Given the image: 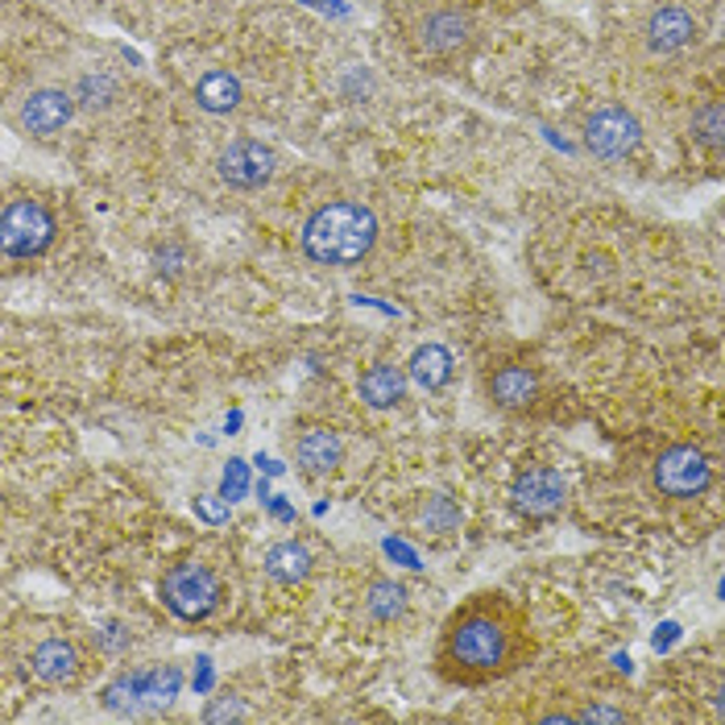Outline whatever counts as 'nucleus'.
I'll return each instance as SVG.
<instances>
[{
  "instance_id": "7ed1b4c3",
  "label": "nucleus",
  "mask_w": 725,
  "mask_h": 725,
  "mask_svg": "<svg viewBox=\"0 0 725 725\" xmlns=\"http://www.w3.org/2000/svg\"><path fill=\"white\" fill-rule=\"evenodd\" d=\"M54 245V216L37 199H13L0 216V249L4 258H37Z\"/></svg>"
},
{
  "instance_id": "9d476101",
  "label": "nucleus",
  "mask_w": 725,
  "mask_h": 725,
  "mask_svg": "<svg viewBox=\"0 0 725 725\" xmlns=\"http://www.w3.org/2000/svg\"><path fill=\"white\" fill-rule=\"evenodd\" d=\"M30 672L42 680V684H71L75 675H79V651L71 647L67 639H46L37 642L34 651H30Z\"/></svg>"
},
{
  "instance_id": "39448f33",
  "label": "nucleus",
  "mask_w": 725,
  "mask_h": 725,
  "mask_svg": "<svg viewBox=\"0 0 725 725\" xmlns=\"http://www.w3.org/2000/svg\"><path fill=\"white\" fill-rule=\"evenodd\" d=\"M642 141V125L635 112H626L621 104H605L597 108L585 125V145L605 162H618V158L635 154Z\"/></svg>"
},
{
  "instance_id": "bb28decb",
  "label": "nucleus",
  "mask_w": 725,
  "mask_h": 725,
  "mask_svg": "<svg viewBox=\"0 0 725 725\" xmlns=\"http://www.w3.org/2000/svg\"><path fill=\"white\" fill-rule=\"evenodd\" d=\"M245 717V705L237 696H220V701H212L204 713V722H241Z\"/></svg>"
},
{
  "instance_id": "2f4dec72",
  "label": "nucleus",
  "mask_w": 725,
  "mask_h": 725,
  "mask_svg": "<svg viewBox=\"0 0 725 725\" xmlns=\"http://www.w3.org/2000/svg\"><path fill=\"white\" fill-rule=\"evenodd\" d=\"M713 701H717V713H722V717H725V684H722V689H717V696H713Z\"/></svg>"
},
{
  "instance_id": "423d86ee",
  "label": "nucleus",
  "mask_w": 725,
  "mask_h": 725,
  "mask_svg": "<svg viewBox=\"0 0 725 725\" xmlns=\"http://www.w3.org/2000/svg\"><path fill=\"white\" fill-rule=\"evenodd\" d=\"M713 481V465L701 448L692 444H672L668 452H659L656 461V485L668 498H696L705 494Z\"/></svg>"
},
{
  "instance_id": "4468645a",
  "label": "nucleus",
  "mask_w": 725,
  "mask_h": 725,
  "mask_svg": "<svg viewBox=\"0 0 725 725\" xmlns=\"http://www.w3.org/2000/svg\"><path fill=\"white\" fill-rule=\"evenodd\" d=\"M402 390H407V374L394 369V365H374V369L361 378V398L374 407V411L394 407L398 398H402Z\"/></svg>"
},
{
  "instance_id": "7c9ffc66",
  "label": "nucleus",
  "mask_w": 725,
  "mask_h": 725,
  "mask_svg": "<svg viewBox=\"0 0 725 725\" xmlns=\"http://www.w3.org/2000/svg\"><path fill=\"white\" fill-rule=\"evenodd\" d=\"M207 684H212V659H199V675H195V689L207 692Z\"/></svg>"
},
{
  "instance_id": "1a4fd4ad",
  "label": "nucleus",
  "mask_w": 725,
  "mask_h": 725,
  "mask_svg": "<svg viewBox=\"0 0 725 725\" xmlns=\"http://www.w3.org/2000/svg\"><path fill=\"white\" fill-rule=\"evenodd\" d=\"M71 108H75V96L42 87V91H34L30 100L21 104V125L30 133H37V138H51V133H58L71 121Z\"/></svg>"
},
{
  "instance_id": "5701e85b",
  "label": "nucleus",
  "mask_w": 725,
  "mask_h": 725,
  "mask_svg": "<svg viewBox=\"0 0 725 725\" xmlns=\"http://www.w3.org/2000/svg\"><path fill=\"white\" fill-rule=\"evenodd\" d=\"M112 96H117V84L108 75H84L79 87H75V100L84 104V108H104Z\"/></svg>"
},
{
  "instance_id": "f8f14e48",
  "label": "nucleus",
  "mask_w": 725,
  "mask_h": 725,
  "mask_svg": "<svg viewBox=\"0 0 725 725\" xmlns=\"http://www.w3.org/2000/svg\"><path fill=\"white\" fill-rule=\"evenodd\" d=\"M340 456H345V444H340V435L328 432V428H311V432L299 440V465L307 468V473H328V468L340 465Z\"/></svg>"
},
{
  "instance_id": "9b49d317",
  "label": "nucleus",
  "mask_w": 725,
  "mask_h": 725,
  "mask_svg": "<svg viewBox=\"0 0 725 725\" xmlns=\"http://www.w3.org/2000/svg\"><path fill=\"white\" fill-rule=\"evenodd\" d=\"M535 390H539V378L531 365H501L498 374H494V381H489V394H494V402L506 407V411L527 407V402L535 398Z\"/></svg>"
},
{
  "instance_id": "473e14b6",
  "label": "nucleus",
  "mask_w": 725,
  "mask_h": 725,
  "mask_svg": "<svg viewBox=\"0 0 725 725\" xmlns=\"http://www.w3.org/2000/svg\"><path fill=\"white\" fill-rule=\"evenodd\" d=\"M717 593H722V597H725V581H722V588H717Z\"/></svg>"
},
{
  "instance_id": "cd10ccee",
  "label": "nucleus",
  "mask_w": 725,
  "mask_h": 725,
  "mask_svg": "<svg viewBox=\"0 0 725 725\" xmlns=\"http://www.w3.org/2000/svg\"><path fill=\"white\" fill-rule=\"evenodd\" d=\"M581 722H626V713H618V708H602V705H593L585 708V713H576Z\"/></svg>"
},
{
  "instance_id": "f03ea898",
  "label": "nucleus",
  "mask_w": 725,
  "mask_h": 725,
  "mask_svg": "<svg viewBox=\"0 0 725 725\" xmlns=\"http://www.w3.org/2000/svg\"><path fill=\"white\" fill-rule=\"evenodd\" d=\"M378 241V220L365 204H328L320 207L303 225V249L307 258L324 261V266H353L361 261Z\"/></svg>"
},
{
  "instance_id": "dca6fc26",
  "label": "nucleus",
  "mask_w": 725,
  "mask_h": 725,
  "mask_svg": "<svg viewBox=\"0 0 725 725\" xmlns=\"http://www.w3.org/2000/svg\"><path fill=\"white\" fill-rule=\"evenodd\" d=\"M266 572H270L274 581H282V585L307 581V572H311L307 548H299V543H274V548L266 552Z\"/></svg>"
},
{
  "instance_id": "c85d7f7f",
  "label": "nucleus",
  "mask_w": 725,
  "mask_h": 725,
  "mask_svg": "<svg viewBox=\"0 0 725 725\" xmlns=\"http://www.w3.org/2000/svg\"><path fill=\"white\" fill-rule=\"evenodd\" d=\"M675 639H680V626H675V621H663V626H659V635H656V651H668Z\"/></svg>"
},
{
  "instance_id": "393cba45",
  "label": "nucleus",
  "mask_w": 725,
  "mask_h": 725,
  "mask_svg": "<svg viewBox=\"0 0 725 725\" xmlns=\"http://www.w3.org/2000/svg\"><path fill=\"white\" fill-rule=\"evenodd\" d=\"M245 489H249V473H245V461H228L225 481H220V494H225L228 501H237V498H245Z\"/></svg>"
},
{
  "instance_id": "6e6552de",
  "label": "nucleus",
  "mask_w": 725,
  "mask_h": 725,
  "mask_svg": "<svg viewBox=\"0 0 725 725\" xmlns=\"http://www.w3.org/2000/svg\"><path fill=\"white\" fill-rule=\"evenodd\" d=\"M510 498H515L518 515L548 518L564 506V477H560L555 468H531V473H522L515 481Z\"/></svg>"
},
{
  "instance_id": "412c9836",
  "label": "nucleus",
  "mask_w": 725,
  "mask_h": 725,
  "mask_svg": "<svg viewBox=\"0 0 725 725\" xmlns=\"http://www.w3.org/2000/svg\"><path fill=\"white\" fill-rule=\"evenodd\" d=\"M365 605H369V614H374V618L390 621V618H398V614L407 609V593H402V585H394V581H374Z\"/></svg>"
},
{
  "instance_id": "a211bd4d",
  "label": "nucleus",
  "mask_w": 725,
  "mask_h": 725,
  "mask_svg": "<svg viewBox=\"0 0 725 725\" xmlns=\"http://www.w3.org/2000/svg\"><path fill=\"white\" fill-rule=\"evenodd\" d=\"M195 100L204 104L207 112H232L237 100H241V84L228 71H207L199 87H195Z\"/></svg>"
},
{
  "instance_id": "ddd939ff",
  "label": "nucleus",
  "mask_w": 725,
  "mask_h": 725,
  "mask_svg": "<svg viewBox=\"0 0 725 725\" xmlns=\"http://www.w3.org/2000/svg\"><path fill=\"white\" fill-rule=\"evenodd\" d=\"M411 381L423 390H444L452 381V353L444 345H423L411 357Z\"/></svg>"
},
{
  "instance_id": "0eeeda50",
  "label": "nucleus",
  "mask_w": 725,
  "mask_h": 725,
  "mask_svg": "<svg viewBox=\"0 0 725 725\" xmlns=\"http://www.w3.org/2000/svg\"><path fill=\"white\" fill-rule=\"evenodd\" d=\"M274 166H278L274 150L261 145V141H232L225 154H220V174H225V183L245 187V191L270 183Z\"/></svg>"
},
{
  "instance_id": "f257e3e1",
  "label": "nucleus",
  "mask_w": 725,
  "mask_h": 725,
  "mask_svg": "<svg viewBox=\"0 0 725 725\" xmlns=\"http://www.w3.org/2000/svg\"><path fill=\"white\" fill-rule=\"evenodd\" d=\"M518 656H522V642L510 630V621L485 605L465 609L448 626V639H444V668L452 675H465V680L510 672Z\"/></svg>"
},
{
  "instance_id": "a878e982",
  "label": "nucleus",
  "mask_w": 725,
  "mask_h": 725,
  "mask_svg": "<svg viewBox=\"0 0 725 725\" xmlns=\"http://www.w3.org/2000/svg\"><path fill=\"white\" fill-rule=\"evenodd\" d=\"M195 515L204 518V522H228V498L225 494L220 498L216 494H199L195 498Z\"/></svg>"
},
{
  "instance_id": "f3484780",
  "label": "nucleus",
  "mask_w": 725,
  "mask_h": 725,
  "mask_svg": "<svg viewBox=\"0 0 725 725\" xmlns=\"http://www.w3.org/2000/svg\"><path fill=\"white\" fill-rule=\"evenodd\" d=\"M468 37V21L461 13H435L428 18L423 25V46L435 54H448V51H461Z\"/></svg>"
},
{
  "instance_id": "b1692460",
  "label": "nucleus",
  "mask_w": 725,
  "mask_h": 725,
  "mask_svg": "<svg viewBox=\"0 0 725 725\" xmlns=\"http://www.w3.org/2000/svg\"><path fill=\"white\" fill-rule=\"evenodd\" d=\"M133 701H141V696H138V675H121L117 684H108V689H104V705L117 708V713H121V708H129Z\"/></svg>"
},
{
  "instance_id": "2eb2a0df",
  "label": "nucleus",
  "mask_w": 725,
  "mask_h": 725,
  "mask_svg": "<svg viewBox=\"0 0 725 725\" xmlns=\"http://www.w3.org/2000/svg\"><path fill=\"white\" fill-rule=\"evenodd\" d=\"M689 37H692V18L684 9H675V4L659 9L656 18H651V25H647V42H651L656 51H675V46H684Z\"/></svg>"
},
{
  "instance_id": "4be33fe9",
  "label": "nucleus",
  "mask_w": 725,
  "mask_h": 725,
  "mask_svg": "<svg viewBox=\"0 0 725 725\" xmlns=\"http://www.w3.org/2000/svg\"><path fill=\"white\" fill-rule=\"evenodd\" d=\"M456 522H461V510L452 506V498L432 494V498L423 501V527H428V531H435V535H448V531H456Z\"/></svg>"
},
{
  "instance_id": "20e7f679",
  "label": "nucleus",
  "mask_w": 725,
  "mask_h": 725,
  "mask_svg": "<svg viewBox=\"0 0 725 725\" xmlns=\"http://www.w3.org/2000/svg\"><path fill=\"white\" fill-rule=\"evenodd\" d=\"M162 602L183 621H204L220 605V581L207 564H178L162 576Z\"/></svg>"
},
{
  "instance_id": "c756f323",
  "label": "nucleus",
  "mask_w": 725,
  "mask_h": 725,
  "mask_svg": "<svg viewBox=\"0 0 725 725\" xmlns=\"http://www.w3.org/2000/svg\"><path fill=\"white\" fill-rule=\"evenodd\" d=\"M104 647H112V651H121V647H125L121 626H108V630H104Z\"/></svg>"
},
{
  "instance_id": "6ab92c4d",
  "label": "nucleus",
  "mask_w": 725,
  "mask_h": 725,
  "mask_svg": "<svg viewBox=\"0 0 725 725\" xmlns=\"http://www.w3.org/2000/svg\"><path fill=\"white\" fill-rule=\"evenodd\" d=\"M183 689V672L178 668H150V672H138V696L150 701V705H171L174 696Z\"/></svg>"
},
{
  "instance_id": "aec40b11",
  "label": "nucleus",
  "mask_w": 725,
  "mask_h": 725,
  "mask_svg": "<svg viewBox=\"0 0 725 725\" xmlns=\"http://www.w3.org/2000/svg\"><path fill=\"white\" fill-rule=\"evenodd\" d=\"M692 138L708 150H725V104H705L692 112Z\"/></svg>"
}]
</instances>
